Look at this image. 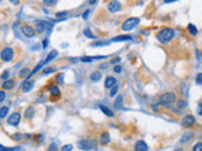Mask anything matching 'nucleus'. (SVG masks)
I'll return each mask as SVG.
<instances>
[{"label":"nucleus","mask_w":202,"mask_h":151,"mask_svg":"<svg viewBox=\"0 0 202 151\" xmlns=\"http://www.w3.org/2000/svg\"><path fill=\"white\" fill-rule=\"evenodd\" d=\"M173 37H174V30L171 29V28H164V29H162V30L158 33V35H157L158 40L162 42V43H164V44L171 42Z\"/></svg>","instance_id":"1"},{"label":"nucleus","mask_w":202,"mask_h":151,"mask_svg":"<svg viewBox=\"0 0 202 151\" xmlns=\"http://www.w3.org/2000/svg\"><path fill=\"white\" fill-rule=\"evenodd\" d=\"M177 100V96L176 93L173 92H167V93H163L161 97H159V102H161L162 105H172Z\"/></svg>","instance_id":"2"},{"label":"nucleus","mask_w":202,"mask_h":151,"mask_svg":"<svg viewBox=\"0 0 202 151\" xmlns=\"http://www.w3.org/2000/svg\"><path fill=\"white\" fill-rule=\"evenodd\" d=\"M140 23V19L139 18H135V17H133V18H129V19H126L123 25H121V29L128 32V30H131V29H134L135 26Z\"/></svg>","instance_id":"3"},{"label":"nucleus","mask_w":202,"mask_h":151,"mask_svg":"<svg viewBox=\"0 0 202 151\" xmlns=\"http://www.w3.org/2000/svg\"><path fill=\"white\" fill-rule=\"evenodd\" d=\"M96 145H97V142L95 141V140H82V141H78L77 146L81 150L90 151V150H94L96 147Z\"/></svg>","instance_id":"4"},{"label":"nucleus","mask_w":202,"mask_h":151,"mask_svg":"<svg viewBox=\"0 0 202 151\" xmlns=\"http://www.w3.org/2000/svg\"><path fill=\"white\" fill-rule=\"evenodd\" d=\"M14 58V51L13 48L7 47L1 51V61L3 62H10Z\"/></svg>","instance_id":"5"},{"label":"nucleus","mask_w":202,"mask_h":151,"mask_svg":"<svg viewBox=\"0 0 202 151\" xmlns=\"http://www.w3.org/2000/svg\"><path fill=\"white\" fill-rule=\"evenodd\" d=\"M20 118H22L20 113H19V112H14V113H12V115L9 116L8 123H9L10 126H18L19 122H20Z\"/></svg>","instance_id":"6"},{"label":"nucleus","mask_w":202,"mask_h":151,"mask_svg":"<svg viewBox=\"0 0 202 151\" xmlns=\"http://www.w3.org/2000/svg\"><path fill=\"white\" fill-rule=\"evenodd\" d=\"M22 33L25 35V37H28V38H33L35 37V30L34 28H32L30 25H22Z\"/></svg>","instance_id":"7"},{"label":"nucleus","mask_w":202,"mask_h":151,"mask_svg":"<svg viewBox=\"0 0 202 151\" xmlns=\"http://www.w3.org/2000/svg\"><path fill=\"white\" fill-rule=\"evenodd\" d=\"M195 122H196L195 117L191 116V115H187V116L183 117V120H182V126H183V127H191V126L195 125Z\"/></svg>","instance_id":"8"},{"label":"nucleus","mask_w":202,"mask_h":151,"mask_svg":"<svg viewBox=\"0 0 202 151\" xmlns=\"http://www.w3.org/2000/svg\"><path fill=\"white\" fill-rule=\"evenodd\" d=\"M109 10L111 13H116V12H119V10L121 9V4L118 1V0H111V1L109 3Z\"/></svg>","instance_id":"9"},{"label":"nucleus","mask_w":202,"mask_h":151,"mask_svg":"<svg viewBox=\"0 0 202 151\" xmlns=\"http://www.w3.org/2000/svg\"><path fill=\"white\" fill-rule=\"evenodd\" d=\"M134 149H135V151H148V145L144 141H142L140 140V141H138L135 144Z\"/></svg>","instance_id":"10"},{"label":"nucleus","mask_w":202,"mask_h":151,"mask_svg":"<svg viewBox=\"0 0 202 151\" xmlns=\"http://www.w3.org/2000/svg\"><path fill=\"white\" fill-rule=\"evenodd\" d=\"M33 86H34V82L33 81H30V79H27L25 82L23 83V87H22V89H23V92H29V91L33 88Z\"/></svg>","instance_id":"11"},{"label":"nucleus","mask_w":202,"mask_h":151,"mask_svg":"<svg viewBox=\"0 0 202 151\" xmlns=\"http://www.w3.org/2000/svg\"><path fill=\"white\" fill-rule=\"evenodd\" d=\"M115 84H116V79L114 77H106L105 83H104V86L106 88H113Z\"/></svg>","instance_id":"12"},{"label":"nucleus","mask_w":202,"mask_h":151,"mask_svg":"<svg viewBox=\"0 0 202 151\" xmlns=\"http://www.w3.org/2000/svg\"><path fill=\"white\" fill-rule=\"evenodd\" d=\"M110 142V136H109V133L108 132H104V133H101V136H100V144L102 145V146H106Z\"/></svg>","instance_id":"13"},{"label":"nucleus","mask_w":202,"mask_h":151,"mask_svg":"<svg viewBox=\"0 0 202 151\" xmlns=\"http://www.w3.org/2000/svg\"><path fill=\"white\" fill-rule=\"evenodd\" d=\"M14 84H15V81L14 79H7V81H4V83H3V89H12L14 87Z\"/></svg>","instance_id":"14"},{"label":"nucleus","mask_w":202,"mask_h":151,"mask_svg":"<svg viewBox=\"0 0 202 151\" xmlns=\"http://www.w3.org/2000/svg\"><path fill=\"white\" fill-rule=\"evenodd\" d=\"M35 25H37V32H38V33H42V32L44 30V28L47 25H49V24H47L46 21H35Z\"/></svg>","instance_id":"15"},{"label":"nucleus","mask_w":202,"mask_h":151,"mask_svg":"<svg viewBox=\"0 0 202 151\" xmlns=\"http://www.w3.org/2000/svg\"><path fill=\"white\" fill-rule=\"evenodd\" d=\"M49 92H51V96H55V97L61 96V91H60V88H58V86H51Z\"/></svg>","instance_id":"16"},{"label":"nucleus","mask_w":202,"mask_h":151,"mask_svg":"<svg viewBox=\"0 0 202 151\" xmlns=\"http://www.w3.org/2000/svg\"><path fill=\"white\" fill-rule=\"evenodd\" d=\"M100 110L105 113V116H108V117H113V116H114V112L111 111L109 107H106V106H104V105L100 106Z\"/></svg>","instance_id":"17"},{"label":"nucleus","mask_w":202,"mask_h":151,"mask_svg":"<svg viewBox=\"0 0 202 151\" xmlns=\"http://www.w3.org/2000/svg\"><path fill=\"white\" fill-rule=\"evenodd\" d=\"M57 54H58V52H57V51H52V52L49 53V54H48V57H47V58L44 59V61H43V63H44V64L49 63L53 58H56V56H57Z\"/></svg>","instance_id":"18"},{"label":"nucleus","mask_w":202,"mask_h":151,"mask_svg":"<svg viewBox=\"0 0 202 151\" xmlns=\"http://www.w3.org/2000/svg\"><path fill=\"white\" fill-rule=\"evenodd\" d=\"M101 78V72L100 71H94L91 73V76H90V79L94 81V82H96V81H99Z\"/></svg>","instance_id":"19"},{"label":"nucleus","mask_w":202,"mask_h":151,"mask_svg":"<svg viewBox=\"0 0 202 151\" xmlns=\"http://www.w3.org/2000/svg\"><path fill=\"white\" fill-rule=\"evenodd\" d=\"M193 137V133L192 132H186V133H183V136L181 137V142H187V141H189Z\"/></svg>","instance_id":"20"},{"label":"nucleus","mask_w":202,"mask_h":151,"mask_svg":"<svg viewBox=\"0 0 202 151\" xmlns=\"http://www.w3.org/2000/svg\"><path fill=\"white\" fill-rule=\"evenodd\" d=\"M131 39V35H119V37H115L113 42H123V40H130Z\"/></svg>","instance_id":"21"},{"label":"nucleus","mask_w":202,"mask_h":151,"mask_svg":"<svg viewBox=\"0 0 202 151\" xmlns=\"http://www.w3.org/2000/svg\"><path fill=\"white\" fill-rule=\"evenodd\" d=\"M9 112V107L8 106H3L1 108H0V118H5Z\"/></svg>","instance_id":"22"},{"label":"nucleus","mask_w":202,"mask_h":151,"mask_svg":"<svg viewBox=\"0 0 202 151\" xmlns=\"http://www.w3.org/2000/svg\"><path fill=\"white\" fill-rule=\"evenodd\" d=\"M100 58H105V56H99V57H82L81 62H92L95 59H100Z\"/></svg>","instance_id":"23"},{"label":"nucleus","mask_w":202,"mask_h":151,"mask_svg":"<svg viewBox=\"0 0 202 151\" xmlns=\"http://www.w3.org/2000/svg\"><path fill=\"white\" fill-rule=\"evenodd\" d=\"M34 115V108L33 107H29V108H27V111H25V118H30L32 116Z\"/></svg>","instance_id":"24"},{"label":"nucleus","mask_w":202,"mask_h":151,"mask_svg":"<svg viewBox=\"0 0 202 151\" xmlns=\"http://www.w3.org/2000/svg\"><path fill=\"white\" fill-rule=\"evenodd\" d=\"M188 30H189V33H192L193 35L198 34V30H197V28H196L193 24H188Z\"/></svg>","instance_id":"25"},{"label":"nucleus","mask_w":202,"mask_h":151,"mask_svg":"<svg viewBox=\"0 0 202 151\" xmlns=\"http://www.w3.org/2000/svg\"><path fill=\"white\" fill-rule=\"evenodd\" d=\"M58 0H43V4L46 7H55Z\"/></svg>","instance_id":"26"},{"label":"nucleus","mask_w":202,"mask_h":151,"mask_svg":"<svg viewBox=\"0 0 202 151\" xmlns=\"http://www.w3.org/2000/svg\"><path fill=\"white\" fill-rule=\"evenodd\" d=\"M30 74V71H29V68H24V69H22V71L19 72V77H27V76H29Z\"/></svg>","instance_id":"27"},{"label":"nucleus","mask_w":202,"mask_h":151,"mask_svg":"<svg viewBox=\"0 0 202 151\" xmlns=\"http://www.w3.org/2000/svg\"><path fill=\"white\" fill-rule=\"evenodd\" d=\"M121 103H123V96H118V98H116V101H115V107L116 108H120Z\"/></svg>","instance_id":"28"},{"label":"nucleus","mask_w":202,"mask_h":151,"mask_svg":"<svg viewBox=\"0 0 202 151\" xmlns=\"http://www.w3.org/2000/svg\"><path fill=\"white\" fill-rule=\"evenodd\" d=\"M118 91H119V86H118V84H115L113 88H110V96H111V97H114L116 93H118Z\"/></svg>","instance_id":"29"},{"label":"nucleus","mask_w":202,"mask_h":151,"mask_svg":"<svg viewBox=\"0 0 202 151\" xmlns=\"http://www.w3.org/2000/svg\"><path fill=\"white\" fill-rule=\"evenodd\" d=\"M19 147H5V146H0V151H18Z\"/></svg>","instance_id":"30"},{"label":"nucleus","mask_w":202,"mask_h":151,"mask_svg":"<svg viewBox=\"0 0 202 151\" xmlns=\"http://www.w3.org/2000/svg\"><path fill=\"white\" fill-rule=\"evenodd\" d=\"M72 149H73V146H72V145L67 144V145H65V146H62L61 151H72Z\"/></svg>","instance_id":"31"},{"label":"nucleus","mask_w":202,"mask_h":151,"mask_svg":"<svg viewBox=\"0 0 202 151\" xmlns=\"http://www.w3.org/2000/svg\"><path fill=\"white\" fill-rule=\"evenodd\" d=\"M83 33H85V35H86L87 38H95V35L92 34V32L90 30V29H85V30H83Z\"/></svg>","instance_id":"32"},{"label":"nucleus","mask_w":202,"mask_h":151,"mask_svg":"<svg viewBox=\"0 0 202 151\" xmlns=\"http://www.w3.org/2000/svg\"><path fill=\"white\" fill-rule=\"evenodd\" d=\"M193 151H202V142L196 144L193 146Z\"/></svg>","instance_id":"33"},{"label":"nucleus","mask_w":202,"mask_h":151,"mask_svg":"<svg viewBox=\"0 0 202 151\" xmlns=\"http://www.w3.org/2000/svg\"><path fill=\"white\" fill-rule=\"evenodd\" d=\"M186 106H187V102L186 101H182V100L178 101V108H184Z\"/></svg>","instance_id":"34"},{"label":"nucleus","mask_w":202,"mask_h":151,"mask_svg":"<svg viewBox=\"0 0 202 151\" xmlns=\"http://www.w3.org/2000/svg\"><path fill=\"white\" fill-rule=\"evenodd\" d=\"M55 72V68H51V67H48V68H46V69H43V74H48V73H53Z\"/></svg>","instance_id":"35"},{"label":"nucleus","mask_w":202,"mask_h":151,"mask_svg":"<svg viewBox=\"0 0 202 151\" xmlns=\"http://www.w3.org/2000/svg\"><path fill=\"white\" fill-rule=\"evenodd\" d=\"M196 83H197V84H202V73L197 74V77H196Z\"/></svg>","instance_id":"36"},{"label":"nucleus","mask_w":202,"mask_h":151,"mask_svg":"<svg viewBox=\"0 0 202 151\" xmlns=\"http://www.w3.org/2000/svg\"><path fill=\"white\" fill-rule=\"evenodd\" d=\"M67 15V12H58L57 14H56V17L57 18H65Z\"/></svg>","instance_id":"37"},{"label":"nucleus","mask_w":202,"mask_h":151,"mask_svg":"<svg viewBox=\"0 0 202 151\" xmlns=\"http://www.w3.org/2000/svg\"><path fill=\"white\" fill-rule=\"evenodd\" d=\"M114 71H115L116 73H120V72H121V66H119V64H116V66L114 67Z\"/></svg>","instance_id":"38"},{"label":"nucleus","mask_w":202,"mask_h":151,"mask_svg":"<svg viewBox=\"0 0 202 151\" xmlns=\"http://www.w3.org/2000/svg\"><path fill=\"white\" fill-rule=\"evenodd\" d=\"M8 77H9V72H8V71H5V72L3 73V76H1V78L7 81V79H8Z\"/></svg>","instance_id":"39"},{"label":"nucleus","mask_w":202,"mask_h":151,"mask_svg":"<svg viewBox=\"0 0 202 151\" xmlns=\"http://www.w3.org/2000/svg\"><path fill=\"white\" fill-rule=\"evenodd\" d=\"M102 44H105V42H96V43H92V47H99V45H102Z\"/></svg>","instance_id":"40"},{"label":"nucleus","mask_w":202,"mask_h":151,"mask_svg":"<svg viewBox=\"0 0 202 151\" xmlns=\"http://www.w3.org/2000/svg\"><path fill=\"white\" fill-rule=\"evenodd\" d=\"M4 98H5V92H4V89H3L1 92H0V102H3Z\"/></svg>","instance_id":"41"},{"label":"nucleus","mask_w":202,"mask_h":151,"mask_svg":"<svg viewBox=\"0 0 202 151\" xmlns=\"http://www.w3.org/2000/svg\"><path fill=\"white\" fill-rule=\"evenodd\" d=\"M48 151H57V146H56L55 144H52V145H51V147L48 149Z\"/></svg>","instance_id":"42"},{"label":"nucleus","mask_w":202,"mask_h":151,"mask_svg":"<svg viewBox=\"0 0 202 151\" xmlns=\"http://www.w3.org/2000/svg\"><path fill=\"white\" fill-rule=\"evenodd\" d=\"M10 3H12L13 5H19L20 4V0H9Z\"/></svg>","instance_id":"43"},{"label":"nucleus","mask_w":202,"mask_h":151,"mask_svg":"<svg viewBox=\"0 0 202 151\" xmlns=\"http://www.w3.org/2000/svg\"><path fill=\"white\" fill-rule=\"evenodd\" d=\"M63 76H65V74H63V73H61V74H58V77H57V81H58V82H62V81H63Z\"/></svg>","instance_id":"44"},{"label":"nucleus","mask_w":202,"mask_h":151,"mask_svg":"<svg viewBox=\"0 0 202 151\" xmlns=\"http://www.w3.org/2000/svg\"><path fill=\"white\" fill-rule=\"evenodd\" d=\"M118 62H120V58H119V57H118V58L111 59V64H115V63H118Z\"/></svg>","instance_id":"45"},{"label":"nucleus","mask_w":202,"mask_h":151,"mask_svg":"<svg viewBox=\"0 0 202 151\" xmlns=\"http://www.w3.org/2000/svg\"><path fill=\"white\" fill-rule=\"evenodd\" d=\"M88 14H90V10H86V12L83 13V15H82V18L83 19H87V17H88Z\"/></svg>","instance_id":"46"},{"label":"nucleus","mask_w":202,"mask_h":151,"mask_svg":"<svg viewBox=\"0 0 202 151\" xmlns=\"http://www.w3.org/2000/svg\"><path fill=\"white\" fill-rule=\"evenodd\" d=\"M14 140H22V135H13Z\"/></svg>","instance_id":"47"},{"label":"nucleus","mask_w":202,"mask_h":151,"mask_svg":"<svg viewBox=\"0 0 202 151\" xmlns=\"http://www.w3.org/2000/svg\"><path fill=\"white\" fill-rule=\"evenodd\" d=\"M197 112L200 113V115H202V103H200V106H198V108H197Z\"/></svg>","instance_id":"48"},{"label":"nucleus","mask_w":202,"mask_h":151,"mask_svg":"<svg viewBox=\"0 0 202 151\" xmlns=\"http://www.w3.org/2000/svg\"><path fill=\"white\" fill-rule=\"evenodd\" d=\"M88 3H90V5H94L95 3H96V0H88Z\"/></svg>","instance_id":"49"},{"label":"nucleus","mask_w":202,"mask_h":151,"mask_svg":"<svg viewBox=\"0 0 202 151\" xmlns=\"http://www.w3.org/2000/svg\"><path fill=\"white\" fill-rule=\"evenodd\" d=\"M47 43H48V42H47V39H44L43 40V48H47Z\"/></svg>","instance_id":"50"},{"label":"nucleus","mask_w":202,"mask_h":151,"mask_svg":"<svg viewBox=\"0 0 202 151\" xmlns=\"http://www.w3.org/2000/svg\"><path fill=\"white\" fill-rule=\"evenodd\" d=\"M172 1H177V0H164V3H172Z\"/></svg>","instance_id":"51"}]
</instances>
